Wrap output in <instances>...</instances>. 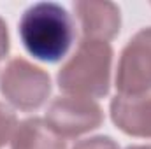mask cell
Returning <instances> with one entry per match:
<instances>
[{"instance_id":"7","label":"cell","mask_w":151,"mask_h":149,"mask_svg":"<svg viewBox=\"0 0 151 149\" xmlns=\"http://www.w3.org/2000/svg\"><path fill=\"white\" fill-rule=\"evenodd\" d=\"M111 119L127 135L151 139V95H116L111 100Z\"/></svg>"},{"instance_id":"1","label":"cell","mask_w":151,"mask_h":149,"mask_svg":"<svg viewBox=\"0 0 151 149\" xmlns=\"http://www.w3.org/2000/svg\"><path fill=\"white\" fill-rule=\"evenodd\" d=\"M23 47L40 62L56 63L74 42V21L65 7L55 2L30 5L18 25Z\"/></svg>"},{"instance_id":"10","label":"cell","mask_w":151,"mask_h":149,"mask_svg":"<svg viewBox=\"0 0 151 149\" xmlns=\"http://www.w3.org/2000/svg\"><path fill=\"white\" fill-rule=\"evenodd\" d=\"M72 149H119L116 140L106 135H99V137H91V139H84L79 140Z\"/></svg>"},{"instance_id":"2","label":"cell","mask_w":151,"mask_h":149,"mask_svg":"<svg viewBox=\"0 0 151 149\" xmlns=\"http://www.w3.org/2000/svg\"><path fill=\"white\" fill-rule=\"evenodd\" d=\"M113 47L109 42L83 39L76 53L62 65L56 81L67 95L100 98L109 93Z\"/></svg>"},{"instance_id":"5","label":"cell","mask_w":151,"mask_h":149,"mask_svg":"<svg viewBox=\"0 0 151 149\" xmlns=\"http://www.w3.org/2000/svg\"><path fill=\"white\" fill-rule=\"evenodd\" d=\"M104 121L100 105L90 98L58 97L46 112V123L62 139H74L97 130Z\"/></svg>"},{"instance_id":"12","label":"cell","mask_w":151,"mask_h":149,"mask_svg":"<svg viewBox=\"0 0 151 149\" xmlns=\"http://www.w3.org/2000/svg\"><path fill=\"white\" fill-rule=\"evenodd\" d=\"M127 149H151V144H148V146H130Z\"/></svg>"},{"instance_id":"8","label":"cell","mask_w":151,"mask_h":149,"mask_svg":"<svg viewBox=\"0 0 151 149\" xmlns=\"http://www.w3.org/2000/svg\"><path fill=\"white\" fill-rule=\"evenodd\" d=\"M11 149H67L65 139H62L42 117H28L18 125Z\"/></svg>"},{"instance_id":"9","label":"cell","mask_w":151,"mask_h":149,"mask_svg":"<svg viewBox=\"0 0 151 149\" xmlns=\"http://www.w3.org/2000/svg\"><path fill=\"white\" fill-rule=\"evenodd\" d=\"M18 128V117L5 104L0 102V148H4Z\"/></svg>"},{"instance_id":"4","label":"cell","mask_w":151,"mask_h":149,"mask_svg":"<svg viewBox=\"0 0 151 149\" xmlns=\"http://www.w3.org/2000/svg\"><path fill=\"white\" fill-rule=\"evenodd\" d=\"M116 90L123 97H139L151 91V27L139 30L119 54Z\"/></svg>"},{"instance_id":"6","label":"cell","mask_w":151,"mask_h":149,"mask_svg":"<svg viewBox=\"0 0 151 149\" xmlns=\"http://www.w3.org/2000/svg\"><path fill=\"white\" fill-rule=\"evenodd\" d=\"M74 11L84 39L107 42L119 34V7L113 2H74Z\"/></svg>"},{"instance_id":"3","label":"cell","mask_w":151,"mask_h":149,"mask_svg":"<svg viewBox=\"0 0 151 149\" xmlns=\"http://www.w3.org/2000/svg\"><path fill=\"white\" fill-rule=\"evenodd\" d=\"M49 91V74L23 58L11 60L0 77V93L11 105L23 112L37 111L44 105Z\"/></svg>"},{"instance_id":"11","label":"cell","mask_w":151,"mask_h":149,"mask_svg":"<svg viewBox=\"0 0 151 149\" xmlns=\"http://www.w3.org/2000/svg\"><path fill=\"white\" fill-rule=\"evenodd\" d=\"M7 53H9V34H7V25H5V21L0 18V60L5 58Z\"/></svg>"}]
</instances>
